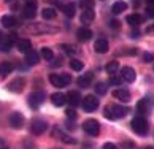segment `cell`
Returning <instances> with one entry per match:
<instances>
[{
	"label": "cell",
	"mask_w": 154,
	"mask_h": 149,
	"mask_svg": "<svg viewBox=\"0 0 154 149\" xmlns=\"http://www.w3.org/2000/svg\"><path fill=\"white\" fill-rule=\"evenodd\" d=\"M130 110L127 106H121V105H108L105 106V111H103V116L110 121H115V119H121V117H125L127 113Z\"/></svg>",
	"instance_id": "1"
},
{
	"label": "cell",
	"mask_w": 154,
	"mask_h": 149,
	"mask_svg": "<svg viewBox=\"0 0 154 149\" xmlns=\"http://www.w3.org/2000/svg\"><path fill=\"white\" fill-rule=\"evenodd\" d=\"M49 83L54 87H65V86H68L72 83V76L67 73H60V74L53 73V74H49Z\"/></svg>",
	"instance_id": "2"
},
{
	"label": "cell",
	"mask_w": 154,
	"mask_h": 149,
	"mask_svg": "<svg viewBox=\"0 0 154 149\" xmlns=\"http://www.w3.org/2000/svg\"><path fill=\"white\" fill-rule=\"evenodd\" d=\"M130 127H132V130L138 135H146L148 133V122L143 116H135L132 119V122H130Z\"/></svg>",
	"instance_id": "3"
},
{
	"label": "cell",
	"mask_w": 154,
	"mask_h": 149,
	"mask_svg": "<svg viewBox=\"0 0 154 149\" xmlns=\"http://www.w3.org/2000/svg\"><path fill=\"white\" fill-rule=\"evenodd\" d=\"M27 103H29V106L32 110H38V108L45 103V92H42V90L32 92L29 95V99H27Z\"/></svg>",
	"instance_id": "4"
},
{
	"label": "cell",
	"mask_w": 154,
	"mask_h": 149,
	"mask_svg": "<svg viewBox=\"0 0 154 149\" xmlns=\"http://www.w3.org/2000/svg\"><path fill=\"white\" fill-rule=\"evenodd\" d=\"M83 130L91 136H97L100 133V124L97 122L95 119H86V121L83 122Z\"/></svg>",
	"instance_id": "5"
},
{
	"label": "cell",
	"mask_w": 154,
	"mask_h": 149,
	"mask_svg": "<svg viewBox=\"0 0 154 149\" xmlns=\"http://www.w3.org/2000/svg\"><path fill=\"white\" fill-rule=\"evenodd\" d=\"M79 105H83V110L86 113H92L99 108V100L95 99V95H86L84 99H81Z\"/></svg>",
	"instance_id": "6"
},
{
	"label": "cell",
	"mask_w": 154,
	"mask_h": 149,
	"mask_svg": "<svg viewBox=\"0 0 154 149\" xmlns=\"http://www.w3.org/2000/svg\"><path fill=\"white\" fill-rule=\"evenodd\" d=\"M37 14V0H27L24 8H22V16L26 19H33Z\"/></svg>",
	"instance_id": "7"
},
{
	"label": "cell",
	"mask_w": 154,
	"mask_h": 149,
	"mask_svg": "<svg viewBox=\"0 0 154 149\" xmlns=\"http://www.w3.org/2000/svg\"><path fill=\"white\" fill-rule=\"evenodd\" d=\"M26 87V79L24 78H14L13 81H10L8 83V86H7V89L10 90V92H14V94H19V92H22V89Z\"/></svg>",
	"instance_id": "8"
},
{
	"label": "cell",
	"mask_w": 154,
	"mask_h": 149,
	"mask_svg": "<svg viewBox=\"0 0 154 149\" xmlns=\"http://www.w3.org/2000/svg\"><path fill=\"white\" fill-rule=\"evenodd\" d=\"M8 121H10V125H11V127L18 130V129H22V125H24L26 119H24V116H22V113L14 111V113H11V114H10Z\"/></svg>",
	"instance_id": "9"
},
{
	"label": "cell",
	"mask_w": 154,
	"mask_h": 149,
	"mask_svg": "<svg viewBox=\"0 0 154 149\" xmlns=\"http://www.w3.org/2000/svg\"><path fill=\"white\" fill-rule=\"evenodd\" d=\"M48 129V124H46V121L45 119H33L32 121V124H30V132L33 135H42L45 130Z\"/></svg>",
	"instance_id": "10"
},
{
	"label": "cell",
	"mask_w": 154,
	"mask_h": 149,
	"mask_svg": "<svg viewBox=\"0 0 154 149\" xmlns=\"http://www.w3.org/2000/svg\"><path fill=\"white\" fill-rule=\"evenodd\" d=\"M14 37H16L14 33H11V35H3V38L0 40V51H2V53H8L11 49V46H13L14 41H16Z\"/></svg>",
	"instance_id": "11"
},
{
	"label": "cell",
	"mask_w": 154,
	"mask_h": 149,
	"mask_svg": "<svg viewBox=\"0 0 154 149\" xmlns=\"http://www.w3.org/2000/svg\"><path fill=\"white\" fill-rule=\"evenodd\" d=\"M121 78L127 83H134L135 78H137V73L132 67H122L121 68Z\"/></svg>",
	"instance_id": "12"
},
{
	"label": "cell",
	"mask_w": 154,
	"mask_h": 149,
	"mask_svg": "<svg viewBox=\"0 0 154 149\" xmlns=\"http://www.w3.org/2000/svg\"><path fill=\"white\" fill-rule=\"evenodd\" d=\"M94 49L99 54H105L108 51V40L106 38H97L94 43Z\"/></svg>",
	"instance_id": "13"
},
{
	"label": "cell",
	"mask_w": 154,
	"mask_h": 149,
	"mask_svg": "<svg viewBox=\"0 0 154 149\" xmlns=\"http://www.w3.org/2000/svg\"><path fill=\"white\" fill-rule=\"evenodd\" d=\"M92 78H94L92 71H88V73H84L83 76H79L76 83H78V86H79V87L86 89V87H89V86H91V83H92Z\"/></svg>",
	"instance_id": "14"
},
{
	"label": "cell",
	"mask_w": 154,
	"mask_h": 149,
	"mask_svg": "<svg viewBox=\"0 0 154 149\" xmlns=\"http://www.w3.org/2000/svg\"><path fill=\"white\" fill-rule=\"evenodd\" d=\"M65 99L72 106H78L79 103H81V95H79L78 90H70V92L65 95Z\"/></svg>",
	"instance_id": "15"
},
{
	"label": "cell",
	"mask_w": 154,
	"mask_h": 149,
	"mask_svg": "<svg viewBox=\"0 0 154 149\" xmlns=\"http://www.w3.org/2000/svg\"><path fill=\"white\" fill-rule=\"evenodd\" d=\"M113 97H115V99H118V100H121L122 103H127L129 100H130V92L127 89H116L115 92H113Z\"/></svg>",
	"instance_id": "16"
},
{
	"label": "cell",
	"mask_w": 154,
	"mask_h": 149,
	"mask_svg": "<svg viewBox=\"0 0 154 149\" xmlns=\"http://www.w3.org/2000/svg\"><path fill=\"white\" fill-rule=\"evenodd\" d=\"M95 18V11L92 8H86V10H83V13H81V22L83 24H91V22L94 21Z\"/></svg>",
	"instance_id": "17"
},
{
	"label": "cell",
	"mask_w": 154,
	"mask_h": 149,
	"mask_svg": "<svg viewBox=\"0 0 154 149\" xmlns=\"http://www.w3.org/2000/svg\"><path fill=\"white\" fill-rule=\"evenodd\" d=\"M51 102H53L54 106H64L67 103V99H65V94L62 92H54L51 95Z\"/></svg>",
	"instance_id": "18"
},
{
	"label": "cell",
	"mask_w": 154,
	"mask_h": 149,
	"mask_svg": "<svg viewBox=\"0 0 154 149\" xmlns=\"http://www.w3.org/2000/svg\"><path fill=\"white\" fill-rule=\"evenodd\" d=\"M76 37H78L79 41H89V40L92 38V32H91L89 29H86V27H81V29H78Z\"/></svg>",
	"instance_id": "19"
},
{
	"label": "cell",
	"mask_w": 154,
	"mask_h": 149,
	"mask_svg": "<svg viewBox=\"0 0 154 149\" xmlns=\"http://www.w3.org/2000/svg\"><path fill=\"white\" fill-rule=\"evenodd\" d=\"M16 48L19 49V53H29V51L32 49V43L29 41L27 38H24V40H18L16 41Z\"/></svg>",
	"instance_id": "20"
},
{
	"label": "cell",
	"mask_w": 154,
	"mask_h": 149,
	"mask_svg": "<svg viewBox=\"0 0 154 149\" xmlns=\"http://www.w3.org/2000/svg\"><path fill=\"white\" fill-rule=\"evenodd\" d=\"M0 22H2V26H3V27L11 29V27H14L16 24H18V19H16L14 16H11V14H5V16H2Z\"/></svg>",
	"instance_id": "21"
},
{
	"label": "cell",
	"mask_w": 154,
	"mask_h": 149,
	"mask_svg": "<svg viewBox=\"0 0 154 149\" xmlns=\"http://www.w3.org/2000/svg\"><path fill=\"white\" fill-rule=\"evenodd\" d=\"M125 21H127L132 27H138V26L141 24V22H143V18H141V16H140L138 13H134V14H129Z\"/></svg>",
	"instance_id": "22"
},
{
	"label": "cell",
	"mask_w": 154,
	"mask_h": 149,
	"mask_svg": "<svg viewBox=\"0 0 154 149\" xmlns=\"http://www.w3.org/2000/svg\"><path fill=\"white\" fill-rule=\"evenodd\" d=\"M127 10V3L122 2V0H119V2H115L113 3V7H111V11H113V14H121L122 11Z\"/></svg>",
	"instance_id": "23"
},
{
	"label": "cell",
	"mask_w": 154,
	"mask_h": 149,
	"mask_svg": "<svg viewBox=\"0 0 154 149\" xmlns=\"http://www.w3.org/2000/svg\"><path fill=\"white\" fill-rule=\"evenodd\" d=\"M38 54L35 53L33 49H30L29 53H26V62H27V65H37L38 64Z\"/></svg>",
	"instance_id": "24"
},
{
	"label": "cell",
	"mask_w": 154,
	"mask_h": 149,
	"mask_svg": "<svg viewBox=\"0 0 154 149\" xmlns=\"http://www.w3.org/2000/svg\"><path fill=\"white\" fill-rule=\"evenodd\" d=\"M13 71V64L11 62H0V76H7Z\"/></svg>",
	"instance_id": "25"
},
{
	"label": "cell",
	"mask_w": 154,
	"mask_h": 149,
	"mask_svg": "<svg viewBox=\"0 0 154 149\" xmlns=\"http://www.w3.org/2000/svg\"><path fill=\"white\" fill-rule=\"evenodd\" d=\"M60 10L64 11L65 16H68V18H73V16H75V3H73V2H70V3H64Z\"/></svg>",
	"instance_id": "26"
},
{
	"label": "cell",
	"mask_w": 154,
	"mask_h": 149,
	"mask_svg": "<svg viewBox=\"0 0 154 149\" xmlns=\"http://www.w3.org/2000/svg\"><path fill=\"white\" fill-rule=\"evenodd\" d=\"M137 113H140V116H143V114L148 113V100L143 99L137 103Z\"/></svg>",
	"instance_id": "27"
},
{
	"label": "cell",
	"mask_w": 154,
	"mask_h": 149,
	"mask_svg": "<svg viewBox=\"0 0 154 149\" xmlns=\"http://www.w3.org/2000/svg\"><path fill=\"white\" fill-rule=\"evenodd\" d=\"M105 70H106L108 74H116V71L119 70V64L116 60H113V62H110V64L105 67Z\"/></svg>",
	"instance_id": "28"
},
{
	"label": "cell",
	"mask_w": 154,
	"mask_h": 149,
	"mask_svg": "<svg viewBox=\"0 0 154 149\" xmlns=\"http://www.w3.org/2000/svg\"><path fill=\"white\" fill-rule=\"evenodd\" d=\"M56 10L54 8H45L42 11V16H43V19H54L56 18Z\"/></svg>",
	"instance_id": "29"
},
{
	"label": "cell",
	"mask_w": 154,
	"mask_h": 149,
	"mask_svg": "<svg viewBox=\"0 0 154 149\" xmlns=\"http://www.w3.org/2000/svg\"><path fill=\"white\" fill-rule=\"evenodd\" d=\"M42 57H43L45 60H53V59H54L53 49H49V48H42Z\"/></svg>",
	"instance_id": "30"
},
{
	"label": "cell",
	"mask_w": 154,
	"mask_h": 149,
	"mask_svg": "<svg viewBox=\"0 0 154 149\" xmlns=\"http://www.w3.org/2000/svg\"><path fill=\"white\" fill-rule=\"evenodd\" d=\"M70 68H72V70H75V71L83 70V62L78 60V59H72L70 60Z\"/></svg>",
	"instance_id": "31"
},
{
	"label": "cell",
	"mask_w": 154,
	"mask_h": 149,
	"mask_svg": "<svg viewBox=\"0 0 154 149\" xmlns=\"http://www.w3.org/2000/svg\"><path fill=\"white\" fill-rule=\"evenodd\" d=\"M95 92L99 94V95H105V94H106V84L102 83V81H99V83L95 84Z\"/></svg>",
	"instance_id": "32"
},
{
	"label": "cell",
	"mask_w": 154,
	"mask_h": 149,
	"mask_svg": "<svg viewBox=\"0 0 154 149\" xmlns=\"http://www.w3.org/2000/svg\"><path fill=\"white\" fill-rule=\"evenodd\" d=\"M79 5H81V8H83V10L92 8V7H94V0H81V2H79Z\"/></svg>",
	"instance_id": "33"
},
{
	"label": "cell",
	"mask_w": 154,
	"mask_h": 149,
	"mask_svg": "<svg viewBox=\"0 0 154 149\" xmlns=\"http://www.w3.org/2000/svg\"><path fill=\"white\" fill-rule=\"evenodd\" d=\"M122 78L121 76H116V74H111L110 76V84H115V86H121Z\"/></svg>",
	"instance_id": "34"
},
{
	"label": "cell",
	"mask_w": 154,
	"mask_h": 149,
	"mask_svg": "<svg viewBox=\"0 0 154 149\" xmlns=\"http://www.w3.org/2000/svg\"><path fill=\"white\" fill-rule=\"evenodd\" d=\"M62 49H64L67 54H75V53H76L75 46H72V44H62Z\"/></svg>",
	"instance_id": "35"
},
{
	"label": "cell",
	"mask_w": 154,
	"mask_h": 149,
	"mask_svg": "<svg viewBox=\"0 0 154 149\" xmlns=\"http://www.w3.org/2000/svg\"><path fill=\"white\" fill-rule=\"evenodd\" d=\"M143 60L146 62V64H151V62H154V54L152 53H145L143 54Z\"/></svg>",
	"instance_id": "36"
},
{
	"label": "cell",
	"mask_w": 154,
	"mask_h": 149,
	"mask_svg": "<svg viewBox=\"0 0 154 149\" xmlns=\"http://www.w3.org/2000/svg\"><path fill=\"white\" fill-rule=\"evenodd\" d=\"M146 14L149 16V18H154V3L148 5V8H146Z\"/></svg>",
	"instance_id": "37"
},
{
	"label": "cell",
	"mask_w": 154,
	"mask_h": 149,
	"mask_svg": "<svg viewBox=\"0 0 154 149\" xmlns=\"http://www.w3.org/2000/svg\"><path fill=\"white\" fill-rule=\"evenodd\" d=\"M65 114H67V117H68V119H75V117H76L75 110H70V108H68V110L65 111Z\"/></svg>",
	"instance_id": "38"
},
{
	"label": "cell",
	"mask_w": 154,
	"mask_h": 149,
	"mask_svg": "<svg viewBox=\"0 0 154 149\" xmlns=\"http://www.w3.org/2000/svg\"><path fill=\"white\" fill-rule=\"evenodd\" d=\"M102 149H118V147H116V144H113V143H105Z\"/></svg>",
	"instance_id": "39"
},
{
	"label": "cell",
	"mask_w": 154,
	"mask_h": 149,
	"mask_svg": "<svg viewBox=\"0 0 154 149\" xmlns=\"http://www.w3.org/2000/svg\"><path fill=\"white\" fill-rule=\"evenodd\" d=\"M110 26H111V29H118V27H119V22H118L116 19H113V21L110 22Z\"/></svg>",
	"instance_id": "40"
},
{
	"label": "cell",
	"mask_w": 154,
	"mask_h": 149,
	"mask_svg": "<svg viewBox=\"0 0 154 149\" xmlns=\"http://www.w3.org/2000/svg\"><path fill=\"white\" fill-rule=\"evenodd\" d=\"M130 35H132V38H137V37H138V30L135 29V30H134L132 33H130Z\"/></svg>",
	"instance_id": "41"
},
{
	"label": "cell",
	"mask_w": 154,
	"mask_h": 149,
	"mask_svg": "<svg viewBox=\"0 0 154 149\" xmlns=\"http://www.w3.org/2000/svg\"><path fill=\"white\" fill-rule=\"evenodd\" d=\"M152 32H154V26H151V27L146 29V33H152Z\"/></svg>",
	"instance_id": "42"
},
{
	"label": "cell",
	"mask_w": 154,
	"mask_h": 149,
	"mask_svg": "<svg viewBox=\"0 0 154 149\" xmlns=\"http://www.w3.org/2000/svg\"><path fill=\"white\" fill-rule=\"evenodd\" d=\"M132 5H134V7H138V5H140V0H132Z\"/></svg>",
	"instance_id": "43"
},
{
	"label": "cell",
	"mask_w": 154,
	"mask_h": 149,
	"mask_svg": "<svg viewBox=\"0 0 154 149\" xmlns=\"http://www.w3.org/2000/svg\"><path fill=\"white\" fill-rule=\"evenodd\" d=\"M146 2H148V3H149V5H151V3H154V0H146Z\"/></svg>",
	"instance_id": "44"
},
{
	"label": "cell",
	"mask_w": 154,
	"mask_h": 149,
	"mask_svg": "<svg viewBox=\"0 0 154 149\" xmlns=\"http://www.w3.org/2000/svg\"><path fill=\"white\" fill-rule=\"evenodd\" d=\"M3 38V33H2V30H0V40H2Z\"/></svg>",
	"instance_id": "45"
},
{
	"label": "cell",
	"mask_w": 154,
	"mask_h": 149,
	"mask_svg": "<svg viewBox=\"0 0 154 149\" xmlns=\"http://www.w3.org/2000/svg\"><path fill=\"white\" fill-rule=\"evenodd\" d=\"M145 149H154L152 146H148V147H145Z\"/></svg>",
	"instance_id": "46"
}]
</instances>
